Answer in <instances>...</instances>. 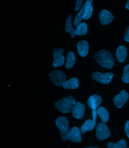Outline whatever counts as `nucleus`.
<instances>
[{
  "instance_id": "nucleus-19",
  "label": "nucleus",
  "mask_w": 129,
  "mask_h": 148,
  "mask_svg": "<svg viewBox=\"0 0 129 148\" xmlns=\"http://www.w3.org/2000/svg\"><path fill=\"white\" fill-rule=\"evenodd\" d=\"M97 112L100 117L102 122L105 123H107L109 118L108 111L103 107H100L98 109Z\"/></svg>"
},
{
  "instance_id": "nucleus-23",
  "label": "nucleus",
  "mask_w": 129,
  "mask_h": 148,
  "mask_svg": "<svg viewBox=\"0 0 129 148\" xmlns=\"http://www.w3.org/2000/svg\"><path fill=\"white\" fill-rule=\"evenodd\" d=\"M126 142L121 139L117 143H108L107 144V147L109 148H125L126 147Z\"/></svg>"
},
{
  "instance_id": "nucleus-5",
  "label": "nucleus",
  "mask_w": 129,
  "mask_h": 148,
  "mask_svg": "<svg viewBox=\"0 0 129 148\" xmlns=\"http://www.w3.org/2000/svg\"><path fill=\"white\" fill-rule=\"evenodd\" d=\"M113 76L114 75L111 72L103 74L96 71L93 73L92 77L97 82L104 84H108L111 82Z\"/></svg>"
},
{
  "instance_id": "nucleus-10",
  "label": "nucleus",
  "mask_w": 129,
  "mask_h": 148,
  "mask_svg": "<svg viewBox=\"0 0 129 148\" xmlns=\"http://www.w3.org/2000/svg\"><path fill=\"white\" fill-rule=\"evenodd\" d=\"M98 17L101 24L103 25H108L114 19L113 14L106 10H103L100 12Z\"/></svg>"
},
{
  "instance_id": "nucleus-6",
  "label": "nucleus",
  "mask_w": 129,
  "mask_h": 148,
  "mask_svg": "<svg viewBox=\"0 0 129 148\" xmlns=\"http://www.w3.org/2000/svg\"><path fill=\"white\" fill-rule=\"evenodd\" d=\"M110 132L105 123L98 124L96 129V136L98 139L100 141L107 139L110 136Z\"/></svg>"
},
{
  "instance_id": "nucleus-7",
  "label": "nucleus",
  "mask_w": 129,
  "mask_h": 148,
  "mask_svg": "<svg viewBox=\"0 0 129 148\" xmlns=\"http://www.w3.org/2000/svg\"><path fill=\"white\" fill-rule=\"evenodd\" d=\"M64 50L61 48L54 49L53 50V56L54 60L52 63L53 66L55 68L60 67L63 65L65 60L63 53Z\"/></svg>"
},
{
  "instance_id": "nucleus-25",
  "label": "nucleus",
  "mask_w": 129,
  "mask_h": 148,
  "mask_svg": "<svg viewBox=\"0 0 129 148\" xmlns=\"http://www.w3.org/2000/svg\"><path fill=\"white\" fill-rule=\"evenodd\" d=\"M83 1V0H77L75 9V11L78 12L80 10Z\"/></svg>"
},
{
  "instance_id": "nucleus-28",
  "label": "nucleus",
  "mask_w": 129,
  "mask_h": 148,
  "mask_svg": "<svg viewBox=\"0 0 129 148\" xmlns=\"http://www.w3.org/2000/svg\"><path fill=\"white\" fill-rule=\"evenodd\" d=\"M97 111H96V109H92V115L93 120L95 122H96V119H97Z\"/></svg>"
},
{
  "instance_id": "nucleus-12",
  "label": "nucleus",
  "mask_w": 129,
  "mask_h": 148,
  "mask_svg": "<svg viewBox=\"0 0 129 148\" xmlns=\"http://www.w3.org/2000/svg\"><path fill=\"white\" fill-rule=\"evenodd\" d=\"M78 54L84 58L88 55L89 52L88 43L85 40H81L78 42L77 45Z\"/></svg>"
},
{
  "instance_id": "nucleus-29",
  "label": "nucleus",
  "mask_w": 129,
  "mask_h": 148,
  "mask_svg": "<svg viewBox=\"0 0 129 148\" xmlns=\"http://www.w3.org/2000/svg\"><path fill=\"white\" fill-rule=\"evenodd\" d=\"M125 7L126 9L129 10V0H128L127 2H126Z\"/></svg>"
},
{
  "instance_id": "nucleus-8",
  "label": "nucleus",
  "mask_w": 129,
  "mask_h": 148,
  "mask_svg": "<svg viewBox=\"0 0 129 148\" xmlns=\"http://www.w3.org/2000/svg\"><path fill=\"white\" fill-rule=\"evenodd\" d=\"M129 97L128 93L123 90L120 92L119 94L114 97L113 99L114 105L116 108H120L126 103L128 100Z\"/></svg>"
},
{
  "instance_id": "nucleus-1",
  "label": "nucleus",
  "mask_w": 129,
  "mask_h": 148,
  "mask_svg": "<svg viewBox=\"0 0 129 148\" xmlns=\"http://www.w3.org/2000/svg\"><path fill=\"white\" fill-rule=\"evenodd\" d=\"M94 58L99 65L106 69H112L114 66V57L108 51L102 50L96 53Z\"/></svg>"
},
{
  "instance_id": "nucleus-2",
  "label": "nucleus",
  "mask_w": 129,
  "mask_h": 148,
  "mask_svg": "<svg viewBox=\"0 0 129 148\" xmlns=\"http://www.w3.org/2000/svg\"><path fill=\"white\" fill-rule=\"evenodd\" d=\"M76 103L73 97L68 96L55 102L54 106L62 113H68L72 111Z\"/></svg>"
},
{
  "instance_id": "nucleus-18",
  "label": "nucleus",
  "mask_w": 129,
  "mask_h": 148,
  "mask_svg": "<svg viewBox=\"0 0 129 148\" xmlns=\"http://www.w3.org/2000/svg\"><path fill=\"white\" fill-rule=\"evenodd\" d=\"M76 59L74 53L72 52H70L67 54L66 62L65 64V67L67 69H71L74 66L75 64Z\"/></svg>"
},
{
  "instance_id": "nucleus-27",
  "label": "nucleus",
  "mask_w": 129,
  "mask_h": 148,
  "mask_svg": "<svg viewBox=\"0 0 129 148\" xmlns=\"http://www.w3.org/2000/svg\"><path fill=\"white\" fill-rule=\"evenodd\" d=\"M124 38L126 42H129V26L126 29L124 34Z\"/></svg>"
},
{
  "instance_id": "nucleus-21",
  "label": "nucleus",
  "mask_w": 129,
  "mask_h": 148,
  "mask_svg": "<svg viewBox=\"0 0 129 148\" xmlns=\"http://www.w3.org/2000/svg\"><path fill=\"white\" fill-rule=\"evenodd\" d=\"M88 25L86 23H81L75 30L76 35L78 36H85L87 33Z\"/></svg>"
},
{
  "instance_id": "nucleus-20",
  "label": "nucleus",
  "mask_w": 129,
  "mask_h": 148,
  "mask_svg": "<svg viewBox=\"0 0 129 148\" xmlns=\"http://www.w3.org/2000/svg\"><path fill=\"white\" fill-rule=\"evenodd\" d=\"M65 30L66 32L70 34L72 38H74L75 36V30L73 29L71 22V15H70L66 21Z\"/></svg>"
},
{
  "instance_id": "nucleus-15",
  "label": "nucleus",
  "mask_w": 129,
  "mask_h": 148,
  "mask_svg": "<svg viewBox=\"0 0 129 148\" xmlns=\"http://www.w3.org/2000/svg\"><path fill=\"white\" fill-rule=\"evenodd\" d=\"M62 86L65 89H77L79 86V82L77 79L72 78L65 81Z\"/></svg>"
},
{
  "instance_id": "nucleus-16",
  "label": "nucleus",
  "mask_w": 129,
  "mask_h": 148,
  "mask_svg": "<svg viewBox=\"0 0 129 148\" xmlns=\"http://www.w3.org/2000/svg\"><path fill=\"white\" fill-rule=\"evenodd\" d=\"M96 122L93 120L88 119L84 122L81 128V133L84 134L86 131H92L94 130L96 125Z\"/></svg>"
},
{
  "instance_id": "nucleus-13",
  "label": "nucleus",
  "mask_w": 129,
  "mask_h": 148,
  "mask_svg": "<svg viewBox=\"0 0 129 148\" xmlns=\"http://www.w3.org/2000/svg\"><path fill=\"white\" fill-rule=\"evenodd\" d=\"M102 101V98L97 95L91 96L87 100V103L90 108L96 109L100 105Z\"/></svg>"
},
{
  "instance_id": "nucleus-4",
  "label": "nucleus",
  "mask_w": 129,
  "mask_h": 148,
  "mask_svg": "<svg viewBox=\"0 0 129 148\" xmlns=\"http://www.w3.org/2000/svg\"><path fill=\"white\" fill-rule=\"evenodd\" d=\"M50 80L55 86H61L66 80V75L59 70H54L49 74Z\"/></svg>"
},
{
  "instance_id": "nucleus-14",
  "label": "nucleus",
  "mask_w": 129,
  "mask_h": 148,
  "mask_svg": "<svg viewBox=\"0 0 129 148\" xmlns=\"http://www.w3.org/2000/svg\"><path fill=\"white\" fill-rule=\"evenodd\" d=\"M127 56V51L126 48L123 46L119 47L117 49L116 57L119 62H123L125 61Z\"/></svg>"
},
{
  "instance_id": "nucleus-3",
  "label": "nucleus",
  "mask_w": 129,
  "mask_h": 148,
  "mask_svg": "<svg viewBox=\"0 0 129 148\" xmlns=\"http://www.w3.org/2000/svg\"><path fill=\"white\" fill-rule=\"evenodd\" d=\"M55 123L60 131L62 140L64 141L68 140L67 135L69 132V128L67 118L64 116L58 118L56 120Z\"/></svg>"
},
{
  "instance_id": "nucleus-26",
  "label": "nucleus",
  "mask_w": 129,
  "mask_h": 148,
  "mask_svg": "<svg viewBox=\"0 0 129 148\" xmlns=\"http://www.w3.org/2000/svg\"><path fill=\"white\" fill-rule=\"evenodd\" d=\"M125 132L128 138L129 139V121L126 122L125 126Z\"/></svg>"
},
{
  "instance_id": "nucleus-24",
  "label": "nucleus",
  "mask_w": 129,
  "mask_h": 148,
  "mask_svg": "<svg viewBox=\"0 0 129 148\" xmlns=\"http://www.w3.org/2000/svg\"><path fill=\"white\" fill-rule=\"evenodd\" d=\"M122 80L125 83H129V64L126 65L124 67Z\"/></svg>"
},
{
  "instance_id": "nucleus-9",
  "label": "nucleus",
  "mask_w": 129,
  "mask_h": 148,
  "mask_svg": "<svg viewBox=\"0 0 129 148\" xmlns=\"http://www.w3.org/2000/svg\"><path fill=\"white\" fill-rule=\"evenodd\" d=\"M73 117L77 119H81L84 116L85 112V107L84 104L79 102L76 103L72 110Z\"/></svg>"
},
{
  "instance_id": "nucleus-30",
  "label": "nucleus",
  "mask_w": 129,
  "mask_h": 148,
  "mask_svg": "<svg viewBox=\"0 0 129 148\" xmlns=\"http://www.w3.org/2000/svg\"><path fill=\"white\" fill-rule=\"evenodd\" d=\"M86 148H98V147H87Z\"/></svg>"
},
{
  "instance_id": "nucleus-17",
  "label": "nucleus",
  "mask_w": 129,
  "mask_h": 148,
  "mask_svg": "<svg viewBox=\"0 0 129 148\" xmlns=\"http://www.w3.org/2000/svg\"><path fill=\"white\" fill-rule=\"evenodd\" d=\"M93 0H87L85 2V12L83 18L84 20L90 19L93 13V6L92 5Z\"/></svg>"
},
{
  "instance_id": "nucleus-22",
  "label": "nucleus",
  "mask_w": 129,
  "mask_h": 148,
  "mask_svg": "<svg viewBox=\"0 0 129 148\" xmlns=\"http://www.w3.org/2000/svg\"><path fill=\"white\" fill-rule=\"evenodd\" d=\"M85 4L84 3L82 7L81 8L79 13H78L73 22V25L77 27L78 25L80 23L82 19H83L84 18V12H85Z\"/></svg>"
},
{
  "instance_id": "nucleus-11",
  "label": "nucleus",
  "mask_w": 129,
  "mask_h": 148,
  "mask_svg": "<svg viewBox=\"0 0 129 148\" xmlns=\"http://www.w3.org/2000/svg\"><path fill=\"white\" fill-rule=\"evenodd\" d=\"M67 138L71 141L74 143H80L82 141L80 130L77 127H73L69 131Z\"/></svg>"
}]
</instances>
